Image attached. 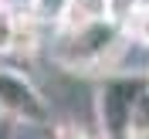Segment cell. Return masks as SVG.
<instances>
[{
  "label": "cell",
  "mask_w": 149,
  "mask_h": 139,
  "mask_svg": "<svg viewBox=\"0 0 149 139\" xmlns=\"http://www.w3.org/2000/svg\"><path fill=\"white\" fill-rule=\"evenodd\" d=\"M132 47V37L125 34L122 20L115 17H98L85 20V24H71L51 34L47 51L65 71L74 75H122V58Z\"/></svg>",
  "instance_id": "6da1fadb"
},
{
  "label": "cell",
  "mask_w": 149,
  "mask_h": 139,
  "mask_svg": "<svg viewBox=\"0 0 149 139\" xmlns=\"http://www.w3.org/2000/svg\"><path fill=\"white\" fill-rule=\"evenodd\" d=\"M149 78L139 71H122L109 75L98 82L95 92V122L105 139H129L132 115L139 109V98L146 95Z\"/></svg>",
  "instance_id": "7a4b0ae2"
},
{
  "label": "cell",
  "mask_w": 149,
  "mask_h": 139,
  "mask_svg": "<svg viewBox=\"0 0 149 139\" xmlns=\"http://www.w3.org/2000/svg\"><path fill=\"white\" fill-rule=\"evenodd\" d=\"M0 119L14 122V126H34V129L54 126L51 105L44 92L34 85V78L3 61H0Z\"/></svg>",
  "instance_id": "3957f363"
},
{
  "label": "cell",
  "mask_w": 149,
  "mask_h": 139,
  "mask_svg": "<svg viewBox=\"0 0 149 139\" xmlns=\"http://www.w3.org/2000/svg\"><path fill=\"white\" fill-rule=\"evenodd\" d=\"M122 27H125V34H129L136 44H142L149 51V0H136V3L122 14Z\"/></svg>",
  "instance_id": "277c9868"
},
{
  "label": "cell",
  "mask_w": 149,
  "mask_h": 139,
  "mask_svg": "<svg viewBox=\"0 0 149 139\" xmlns=\"http://www.w3.org/2000/svg\"><path fill=\"white\" fill-rule=\"evenodd\" d=\"M129 139H149V88H146V95L139 98V109H136V115H132Z\"/></svg>",
  "instance_id": "5b68a950"
},
{
  "label": "cell",
  "mask_w": 149,
  "mask_h": 139,
  "mask_svg": "<svg viewBox=\"0 0 149 139\" xmlns=\"http://www.w3.org/2000/svg\"><path fill=\"white\" fill-rule=\"evenodd\" d=\"M47 139H105V136L102 132H88L81 126H71V122H54L51 132H47Z\"/></svg>",
  "instance_id": "8992f818"
},
{
  "label": "cell",
  "mask_w": 149,
  "mask_h": 139,
  "mask_svg": "<svg viewBox=\"0 0 149 139\" xmlns=\"http://www.w3.org/2000/svg\"><path fill=\"white\" fill-rule=\"evenodd\" d=\"M0 3H10V7H17V10H31L34 0H0Z\"/></svg>",
  "instance_id": "52a82bcc"
}]
</instances>
